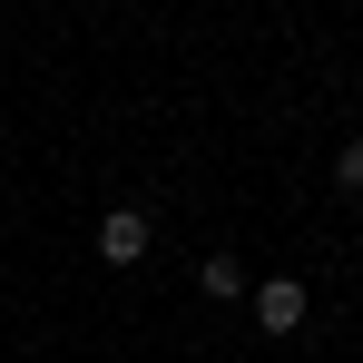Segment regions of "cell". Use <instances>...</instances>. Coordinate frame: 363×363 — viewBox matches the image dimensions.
<instances>
[{"label": "cell", "instance_id": "6da1fadb", "mask_svg": "<svg viewBox=\"0 0 363 363\" xmlns=\"http://www.w3.org/2000/svg\"><path fill=\"white\" fill-rule=\"evenodd\" d=\"M147 245H157V226H147L138 206H108V216H99V255H108V265H138Z\"/></svg>", "mask_w": 363, "mask_h": 363}, {"label": "cell", "instance_id": "7a4b0ae2", "mask_svg": "<svg viewBox=\"0 0 363 363\" xmlns=\"http://www.w3.org/2000/svg\"><path fill=\"white\" fill-rule=\"evenodd\" d=\"M255 324H265V334H295L304 324V285L295 275H265V285H255Z\"/></svg>", "mask_w": 363, "mask_h": 363}, {"label": "cell", "instance_id": "3957f363", "mask_svg": "<svg viewBox=\"0 0 363 363\" xmlns=\"http://www.w3.org/2000/svg\"><path fill=\"white\" fill-rule=\"evenodd\" d=\"M196 285L226 304V295H245V265H236V255H206V265H196Z\"/></svg>", "mask_w": 363, "mask_h": 363}, {"label": "cell", "instance_id": "277c9868", "mask_svg": "<svg viewBox=\"0 0 363 363\" xmlns=\"http://www.w3.org/2000/svg\"><path fill=\"white\" fill-rule=\"evenodd\" d=\"M334 186H344V196H363V138L344 147V157H334Z\"/></svg>", "mask_w": 363, "mask_h": 363}]
</instances>
